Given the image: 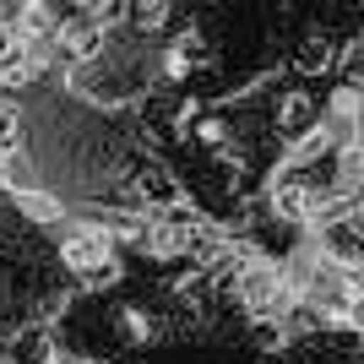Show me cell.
Listing matches in <instances>:
<instances>
[{
  "instance_id": "6da1fadb",
  "label": "cell",
  "mask_w": 364,
  "mask_h": 364,
  "mask_svg": "<svg viewBox=\"0 0 364 364\" xmlns=\"http://www.w3.org/2000/svg\"><path fill=\"white\" fill-rule=\"evenodd\" d=\"M234 299H240V310L250 321H283L294 310L289 289H283V272H277V261L267 256H250L234 272Z\"/></svg>"
},
{
  "instance_id": "7a4b0ae2",
  "label": "cell",
  "mask_w": 364,
  "mask_h": 364,
  "mask_svg": "<svg viewBox=\"0 0 364 364\" xmlns=\"http://www.w3.org/2000/svg\"><path fill=\"white\" fill-rule=\"evenodd\" d=\"M60 261L65 272L87 277V283H120V261H114V240L98 223H71L60 234Z\"/></svg>"
},
{
  "instance_id": "3957f363",
  "label": "cell",
  "mask_w": 364,
  "mask_h": 364,
  "mask_svg": "<svg viewBox=\"0 0 364 364\" xmlns=\"http://www.w3.org/2000/svg\"><path fill=\"white\" fill-rule=\"evenodd\" d=\"M332 191H316L310 180L289 174V180H272V213L283 223H321V207H326Z\"/></svg>"
},
{
  "instance_id": "277c9868",
  "label": "cell",
  "mask_w": 364,
  "mask_h": 364,
  "mask_svg": "<svg viewBox=\"0 0 364 364\" xmlns=\"http://www.w3.org/2000/svg\"><path fill=\"white\" fill-rule=\"evenodd\" d=\"M55 49L71 55V60H98V55H104V28L92 22V11L60 16V28H55Z\"/></svg>"
},
{
  "instance_id": "5b68a950",
  "label": "cell",
  "mask_w": 364,
  "mask_h": 364,
  "mask_svg": "<svg viewBox=\"0 0 364 364\" xmlns=\"http://www.w3.org/2000/svg\"><path fill=\"white\" fill-rule=\"evenodd\" d=\"M0 359L6 364H49L55 359V337H49L44 326H16V332L6 337Z\"/></svg>"
},
{
  "instance_id": "8992f818",
  "label": "cell",
  "mask_w": 364,
  "mask_h": 364,
  "mask_svg": "<svg viewBox=\"0 0 364 364\" xmlns=\"http://www.w3.org/2000/svg\"><path fill=\"white\" fill-rule=\"evenodd\" d=\"M272 125L283 131V136H304V131H316V98H310V92H289V98L272 109Z\"/></svg>"
},
{
  "instance_id": "52a82bcc",
  "label": "cell",
  "mask_w": 364,
  "mask_h": 364,
  "mask_svg": "<svg viewBox=\"0 0 364 364\" xmlns=\"http://www.w3.org/2000/svg\"><path fill=\"white\" fill-rule=\"evenodd\" d=\"M16 213L28 218V223H60L65 218V207H60V196H49V191H38V185H33V191H16Z\"/></svg>"
},
{
  "instance_id": "ba28073f",
  "label": "cell",
  "mask_w": 364,
  "mask_h": 364,
  "mask_svg": "<svg viewBox=\"0 0 364 364\" xmlns=\"http://www.w3.org/2000/svg\"><path fill=\"white\" fill-rule=\"evenodd\" d=\"M299 65L304 76H321V71H332V38H304V49H299Z\"/></svg>"
},
{
  "instance_id": "9c48e42d",
  "label": "cell",
  "mask_w": 364,
  "mask_h": 364,
  "mask_svg": "<svg viewBox=\"0 0 364 364\" xmlns=\"http://www.w3.org/2000/svg\"><path fill=\"white\" fill-rule=\"evenodd\" d=\"M120 332L131 337V343H152V337H158V316H147V310L131 304V310H120Z\"/></svg>"
},
{
  "instance_id": "30bf717a",
  "label": "cell",
  "mask_w": 364,
  "mask_h": 364,
  "mask_svg": "<svg viewBox=\"0 0 364 364\" xmlns=\"http://www.w3.org/2000/svg\"><path fill=\"white\" fill-rule=\"evenodd\" d=\"M16 141H22V114L11 98H0V152H16Z\"/></svg>"
},
{
  "instance_id": "8fae6325",
  "label": "cell",
  "mask_w": 364,
  "mask_h": 364,
  "mask_svg": "<svg viewBox=\"0 0 364 364\" xmlns=\"http://www.w3.org/2000/svg\"><path fill=\"white\" fill-rule=\"evenodd\" d=\"M131 16H136V28H141V33H158V28L168 22V6H164V0H152V6H136Z\"/></svg>"
}]
</instances>
